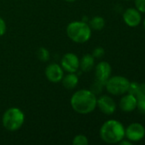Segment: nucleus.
Here are the masks:
<instances>
[{"instance_id": "obj_1", "label": "nucleus", "mask_w": 145, "mask_h": 145, "mask_svg": "<svg viewBox=\"0 0 145 145\" xmlns=\"http://www.w3.org/2000/svg\"><path fill=\"white\" fill-rule=\"evenodd\" d=\"M97 95L89 89H80L75 92L70 99L72 109L78 114L87 115L97 108Z\"/></svg>"}, {"instance_id": "obj_2", "label": "nucleus", "mask_w": 145, "mask_h": 145, "mask_svg": "<svg viewBox=\"0 0 145 145\" xmlns=\"http://www.w3.org/2000/svg\"><path fill=\"white\" fill-rule=\"evenodd\" d=\"M125 129L126 128L121 121L109 120L101 127L100 137L106 144H119L123 138H125Z\"/></svg>"}, {"instance_id": "obj_3", "label": "nucleus", "mask_w": 145, "mask_h": 145, "mask_svg": "<svg viewBox=\"0 0 145 145\" xmlns=\"http://www.w3.org/2000/svg\"><path fill=\"white\" fill-rule=\"evenodd\" d=\"M68 37L76 43H85L91 37V28L84 20L73 21L67 26Z\"/></svg>"}, {"instance_id": "obj_4", "label": "nucleus", "mask_w": 145, "mask_h": 145, "mask_svg": "<svg viewBox=\"0 0 145 145\" xmlns=\"http://www.w3.org/2000/svg\"><path fill=\"white\" fill-rule=\"evenodd\" d=\"M25 122V115L23 111L16 107H11L5 110L2 117L3 127L9 132L19 130Z\"/></svg>"}, {"instance_id": "obj_5", "label": "nucleus", "mask_w": 145, "mask_h": 145, "mask_svg": "<svg viewBox=\"0 0 145 145\" xmlns=\"http://www.w3.org/2000/svg\"><path fill=\"white\" fill-rule=\"evenodd\" d=\"M130 82H131L123 76H114L109 78L105 84V88L108 93L112 95H124L128 91Z\"/></svg>"}, {"instance_id": "obj_6", "label": "nucleus", "mask_w": 145, "mask_h": 145, "mask_svg": "<svg viewBox=\"0 0 145 145\" xmlns=\"http://www.w3.org/2000/svg\"><path fill=\"white\" fill-rule=\"evenodd\" d=\"M145 137V127L139 122L131 123L125 129V138L132 143L143 140Z\"/></svg>"}, {"instance_id": "obj_7", "label": "nucleus", "mask_w": 145, "mask_h": 145, "mask_svg": "<svg viewBox=\"0 0 145 145\" xmlns=\"http://www.w3.org/2000/svg\"><path fill=\"white\" fill-rule=\"evenodd\" d=\"M61 66L63 71L68 73H76L79 69V59L75 54L68 53L63 55L61 60Z\"/></svg>"}, {"instance_id": "obj_8", "label": "nucleus", "mask_w": 145, "mask_h": 145, "mask_svg": "<svg viewBox=\"0 0 145 145\" xmlns=\"http://www.w3.org/2000/svg\"><path fill=\"white\" fill-rule=\"evenodd\" d=\"M112 67L110 64L107 61H101L96 65L95 68V76L96 81L105 86L107 81L111 76Z\"/></svg>"}, {"instance_id": "obj_9", "label": "nucleus", "mask_w": 145, "mask_h": 145, "mask_svg": "<svg viewBox=\"0 0 145 145\" xmlns=\"http://www.w3.org/2000/svg\"><path fill=\"white\" fill-rule=\"evenodd\" d=\"M97 107L105 115L110 116L116 111L115 101L108 95H102L97 99Z\"/></svg>"}, {"instance_id": "obj_10", "label": "nucleus", "mask_w": 145, "mask_h": 145, "mask_svg": "<svg viewBox=\"0 0 145 145\" xmlns=\"http://www.w3.org/2000/svg\"><path fill=\"white\" fill-rule=\"evenodd\" d=\"M141 14L136 8H128L123 13V20L129 27H137L142 22Z\"/></svg>"}, {"instance_id": "obj_11", "label": "nucleus", "mask_w": 145, "mask_h": 145, "mask_svg": "<svg viewBox=\"0 0 145 145\" xmlns=\"http://www.w3.org/2000/svg\"><path fill=\"white\" fill-rule=\"evenodd\" d=\"M45 76L50 82L53 83L60 82L62 77L64 76L63 69L60 65L52 63L47 65L45 69Z\"/></svg>"}, {"instance_id": "obj_12", "label": "nucleus", "mask_w": 145, "mask_h": 145, "mask_svg": "<svg viewBox=\"0 0 145 145\" xmlns=\"http://www.w3.org/2000/svg\"><path fill=\"white\" fill-rule=\"evenodd\" d=\"M137 98L130 93H125V95L120 100V108L123 112L130 113L137 109Z\"/></svg>"}, {"instance_id": "obj_13", "label": "nucleus", "mask_w": 145, "mask_h": 145, "mask_svg": "<svg viewBox=\"0 0 145 145\" xmlns=\"http://www.w3.org/2000/svg\"><path fill=\"white\" fill-rule=\"evenodd\" d=\"M95 65V58L92 54H86L79 59V69L83 72L91 71Z\"/></svg>"}, {"instance_id": "obj_14", "label": "nucleus", "mask_w": 145, "mask_h": 145, "mask_svg": "<svg viewBox=\"0 0 145 145\" xmlns=\"http://www.w3.org/2000/svg\"><path fill=\"white\" fill-rule=\"evenodd\" d=\"M61 82H62V86L66 89L72 90L77 87L79 83V77L75 73H68L62 77Z\"/></svg>"}, {"instance_id": "obj_15", "label": "nucleus", "mask_w": 145, "mask_h": 145, "mask_svg": "<svg viewBox=\"0 0 145 145\" xmlns=\"http://www.w3.org/2000/svg\"><path fill=\"white\" fill-rule=\"evenodd\" d=\"M89 25L91 30L101 31L105 26V20L102 16H94L89 22Z\"/></svg>"}, {"instance_id": "obj_16", "label": "nucleus", "mask_w": 145, "mask_h": 145, "mask_svg": "<svg viewBox=\"0 0 145 145\" xmlns=\"http://www.w3.org/2000/svg\"><path fill=\"white\" fill-rule=\"evenodd\" d=\"M36 54H37L38 59L40 61H43V62H46V61H48L49 59H50V52L48 51L47 48H43V47L39 48L37 50Z\"/></svg>"}, {"instance_id": "obj_17", "label": "nucleus", "mask_w": 145, "mask_h": 145, "mask_svg": "<svg viewBox=\"0 0 145 145\" xmlns=\"http://www.w3.org/2000/svg\"><path fill=\"white\" fill-rule=\"evenodd\" d=\"M88 144H89V141H88L87 137L83 134H78L73 139V145H87Z\"/></svg>"}, {"instance_id": "obj_18", "label": "nucleus", "mask_w": 145, "mask_h": 145, "mask_svg": "<svg viewBox=\"0 0 145 145\" xmlns=\"http://www.w3.org/2000/svg\"><path fill=\"white\" fill-rule=\"evenodd\" d=\"M138 102H137V109L138 110V111L142 114L145 115V96L143 97H139L137 99Z\"/></svg>"}, {"instance_id": "obj_19", "label": "nucleus", "mask_w": 145, "mask_h": 145, "mask_svg": "<svg viewBox=\"0 0 145 145\" xmlns=\"http://www.w3.org/2000/svg\"><path fill=\"white\" fill-rule=\"evenodd\" d=\"M103 88H105V86H104V85H103L102 83H100V82H98L95 81V82H94V83H93V85L91 86V91H92V92L97 95V94H99V93H102V91H103Z\"/></svg>"}, {"instance_id": "obj_20", "label": "nucleus", "mask_w": 145, "mask_h": 145, "mask_svg": "<svg viewBox=\"0 0 145 145\" xmlns=\"http://www.w3.org/2000/svg\"><path fill=\"white\" fill-rule=\"evenodd\" d=\"M138 86H139V82H130V86H129L127 93L132 94V95H134L136 97V94H137V92H138Z\"/></svg>"}, {"instance_id": "obj_21", "label": "nucleus", "mask_w": 145, "mask_h": 145, "mask_svg": "<svg viewBox=\"0 0 145 145\" xmlns=\"http://www.w3.org/2000/svg\"><path fill=\"white\" fill-rule=\"evenodd\" d=\"M105 54V50L102 47H97L94 50H93V53H92V55L95 59H100L102 58L103 55Z\"/></svg>"}, {"instance_id": "obj_22", "label": "nucleus", "mask_w": 145, "mask_h": 145, "mask_svg": "<svg viewBox=\"0 0 145 145\" xmlns=\"http://www.w3.org/2000/svg\"><path fill=\"white\" fill-rule=\"evenodd\" d=\"M135 8L141 13H145V0H134Z\"/></svg>"}, {"instance_id": "obj_23", "label": "nucleus", "mask_w": 145, "mask_h": 145, "mask_svg": "<svg viewBox=\"0 0 145 145\" xmlns=\"http://www.w3.org/2000/svg\"><path fill=\"white\" fill-rule=\"evenodd\" d=\"M145 96V83H139L138 86V89L136 94V98H139V97H143Z\"/></svg>"}, {"instance_id": "obj_24", "label": "nucleus", "mask_w": 145, "mask_h": 145, "mask_svg": "<svg viewBox=\"0 0 145 145\" xmlns=\"http://www.w3.org/2000/svg\"><path fill=\"white\" fill-rule=\"evenodd\" d=\"M6 30H7L6 23H5L4 20L0 17V37H2L5 34Z\"/></svg>"}, {"instance_id": "obj_25", "label": "nucleus", "mask_w": 145, "mask_h": 145, "mask_svg": "<svg viewBox=\"0 0 145 145\" xmlns=\"http://www.w3.org/2000/svg\"><path fill=\"white\" fill-rule=\"evenodd\" d=\"M121 145H132V142H131V141H129L128 139H126V138H123L120 143H119Z\"/></svg>"}, {"instance_id": "obj_26", "label": "nucleus", "mask_w": 145, "mask_h": 145, "mask_svg": "<svg viewBox=\"0 0 145 145\" xmlns=\"http://www.w3.org/2000/svg\"><path fill=\"white\" fill-rule=\"evenodd\" d=\"M64 1H66V2H68V3H73V2H74L75 0H64Z\"/></svg>"}, {"instance_id": "obj_27", "label": "nucleus", "mask_w": 145, "mask_h": 145, "mask_svg": "<svg viewBox=\"0 0 145 145\" xmlns=\"http://www.w3.org/2000/svg\"><path fill=\"white\" fill-rule=\"evenodd\" d=\"M143 25H144V29L145 31V18L144 20V22H143Z\"/></svg>"}, {"instance_id": "obj_28", "label": "nucleus", "mask_w": 145, "mask_h": 145, "mask_svg": "<svg viewBox=\"0 0 145 145\" xmlns=\"http://www.w3.org/2000/svg\"><path fill=\"white\" fill-rule=\"evenodd\" d=\"M124 1H131V0H124Z\"/></svg>"}]
</instances>
